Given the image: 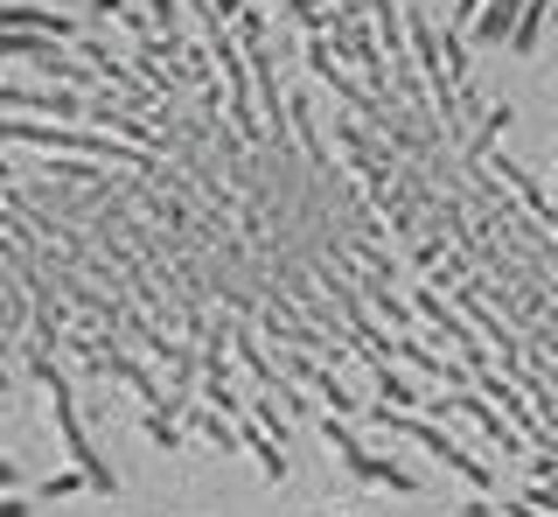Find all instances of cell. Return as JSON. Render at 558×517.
I'll list each match as a JSON object with an SVG mask.
<instances>
[{
    "label": "cell",
    "mask_w": 558,
    "mask_h": 517,
    "mask_svg": "<svg viewBox=\"0 0 558 517\" xmlns=\"http://www.w3.org/2000/svg\"><path fill=\"white\" fill-rule=\"evenodd\" d=\"M307 517H328V510H307Z\"/></svg>",
    "instance_id": "obj_6"
},
{
    "label": "cell",
    "mask_w": 558,
    "mask_h": 517,
    "mask_svg": "<svg viewBox=\"0 0 558 517\" xmlns=\"http://www.w3.org/2000/svg\"><path fill=\"white\" fill-rule=\"evenodd\" d=\"M279 8L293 14V28H301V36H328V28H336V14H328V0H279Z\"/></svg>",
    "instance_id": "obj_2"
},
{
    "label": "cell",
    "mask_w": 558,
    "mask_h": 517,
    "mask_svg": "<svg viewBox=\"0 0 558 517\" xmlns=\"http://www.w3.org/2000/svg\"><path fill=\"white\" fill-rule=\"evenodd\" d=\"M314 426H322V441H328V447L342 455V469L356 476V482H391V490H418V476H405V469H398L391 455H371V447H363L356 434H349V426L336 420V412H322Z\"/></svg>",
    "instance_id": "obj_1"
},
{
    "label": "cell",
    "mask_w": 558,
    "mask_h": 517,
    "mask_svg": "<svg viewBox=\"0 0 558 517\" xmlns=\"http://www.w3.org/2000/svg\"><path fill=\"white\" fill-rule=\"evenodd\" d=\"M0 399H8V392H0ZM0 496H22V469H14L8 455H0Z\"/></svg>",
    "instance_id": "obj_4"
},
{
    "label": "cell",
    "mask_w": 558,
    "mask_h": 517,
    "mask_svg": "<svg viewBox=\"0 0 558 517\" xmlns=\"http://www.w3.org/2000/svg\"><path fill=\"white\" fill-rule=\"evenodd\" d=\"M77 490H92V482H84L77 469H63V476H43V496H49V504H63V496H77Z\"/></svg>",
    "instance_id": "obj_3"
},
{
    "label": "cell",
    "mask_w": 558,
    "mask_h": 517,
    "mask_svg": "<svg viewBox=\"0 0 558 517\" xmlns=\"http://www.w3.org/2000/svg\"><path fill=\"white\" fill-rule=\"evenodd\" d=\"M0 517H28V496H0Z\"/></svg>",
    "instance_id": "obj_5"
}]
</instances>
